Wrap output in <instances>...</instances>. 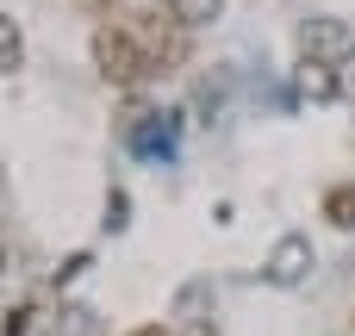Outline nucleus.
I'll return each mask as SVG.
<instances>
[{"label":"nucleus","instance_id":"f257e3e1","mask_svg":"<svg viewBox=\"0 0 355 336\" xmlns=\"http://www.w3.org/2000/svg\"><path fill=\"white\" fill-rule=\"evenodd\" d=\"M94 69H100L112 87H137L144 75H156L150 56H144V44L131 37V25H100V31H94Z\"/></svg>","mask_w":355,"mask_h":336},{"label":"nucleus","instance_id":"f03ea898","mask_svg":"<svg viewBox=\"0 0 355 336\" xmlns=\"http://www.w3.org/2000/svg\"><path fill=\"white\" fill-rule=\"evenodd\" d=\"M175 137H181V118H175V112H131V118H125V143H131V156L168 162V156H175Z\"/></svg>","mask_w":355,"mask_h":336},{"label":"nucleus","instance_id":"7ed1b4c3","mask_svg":"<svg viewBox=\"0 0 355 336\" xmlns=\"http://www.w3.org/2000/svg\"><path fill=\"white\" fill-rule=\"evenodd\" d=\"M187 25L181 19H156V12H137V25H131V37L144 44V56H150V69H175L181 56H187V37H181Z\"/></svg>","mask_w":355,"mask_h":336},{"label":"nucleus","instance_id":"20e7f679","mask_svg":"<svg viewBox=\"0 0 355 336\" xmlns=\"http://www.w3.org/2000/svg\"><path fill=\"white\" fill-rule=\"evenodd\" d=\"M306 274H312V237L287 231V237L268 249V262H262V281H268V287H300Z\"/></svg>","mask_w":355,"mask_h":336},{"label":"nucleus","instance_id":"39448f33","mask_svg":"<svg viewBox=\"0 0 355 336\" xmlns=\"http://www.w3.org/2000/svg\"><path fill=\"white\" fill-rule=\"evenodd\" d=\"M300 56L349 62V56H355V31L343 25V19H306V25H300Z\"/></svg>","mask_w":355,"mask_h":336},{"label":"nucleus","instance_id":"423d86ee","mask_svg":"<svg viewBox=\"0 0 355 336\" xmlns=\"http://www.w3.org/2000/svg\"><path fill=\"white\" fill-rule=\"evenodd\" d=\"M300 94L306 100H337L343 94V62H318V56H300Z\"/></svg>","mask_w":355,"mask_h":336},{"label":"nucleus","instance_id":"0eeeda50","mask_svg":"<svg viewBox=\"0 0 355 336\" xmlns=\"http://www.w3.org/2000/svg\"><path fill=\"white\" fill-rule=\"evenodd\" d=\"M318 212H324L337 231H355V181H337V187H324Z\"/></svg>","mask_w":355,"mask_h":336},{"label":"nucleus","instance_id":"6e6552de","mask_svg":"<svg viewBox=\"0 0 355 336\" xmlns=\"http://www.w3.org/2000/svg\"><path fill=\"white\" fill-rule=\"evenodd\" d=\"M218 12H225V0H168V19H181L187 31L193 25H212Z\"/></svg>","mask_w":355,"mask_h":336},{"label":"nucleus","instance_id":"1a4fd4ad","mask_svg":"<svg viewBox=\"0 0 355 336\" xmlns=\"http://www.w3.org/2000/svg\"><path fill=\"white\" fill-rule=\"evenodd\" d=\"M56 336H100V312H87V306H62Z\"/></svg>","mask_w":355,"mask_h":336},{"label":"nucleus","instance_id":"9d476101","mask_svg":"<svg viewBox=\"0 0 355 336\" xmlns=\"http://www.w3.org/2000/svg\"><path fill=\"white\" fill-rule=\"evenodd\" d=\"M19 56H25V37H19V25L0 12V69H19Z\"/></svg>","mask_w":355,"mask_h":336},{"label":"nucleus","instance_id":"9b49d317","mask_svg":"<svg viewBox=\"0 0 355 336\" xmlns=\"http://www.w3.org/2000/svg\"><path fill=\"white\" fill-rule=\"evenodd\" d=\"M31 330V306H19V312H6V324H0V336H25Z\"/></svg>","mask_w":355,"mask_h":336},{"label":"nucleus","instance_id":"f8f14e48","mask_svg":"<svg viewBox=\"0 0 355 336\" xmlns=\"http://www.w3.org/2000/svg\"><path fill=\"white\" fill-rule=\"evenodd\" d=\"M106 231H125V193L106 200Z\"/></svg>","mask_w":355,"mask_h":336},{"label":"nucleus","instance_id":"ddd939ff","mask_svg":"<svg viewBox=\"0 0 355 336\" xmlns=\"http://www.w3.org/2000/svg\"><path fill=\"white\" fill-rule=\"evenodd\" d=\"M181 336H218V330H212L206 318H187V324H181Z\"/></svg>","mask_w":355,"mask_h":336},{"label":"nucleus","instance_id":"4468645a","mask_svg":"<svg viewBox=\"0 0 355 336\" xmlns=\"http://www.w3.org/2000/svg\"><path fill=\"white\" fill-rule=\"evenodd\" d=\"M6 268H12V243H6V231H0V281H6Z\"/></svg>","mask_w":355,"mask_h":336},{"label":"nucleus","instance_id":"2eb2a0df","mask_svg":"<svg viewBox=\"0 0 355 336\" xmlns=\"http://www.w3.org/2000/svg\"><path fill=\"white\" fill-rule=\"evenodd\" d=\"M131 336H175V330H162V324H137Z\"/></svg>","mask_w":355,"mask_h":336},{"label":"nucleus","instance_id":"dca6fc26","mask_svg":"<svg viewBox=\"0 0 355 336\" xmlns=\"http://www.w3.org/2000/svg\"><path fill=\"white\" fill-rule=\"evenodd\" d=\"M0 168H6V162H0Z\"/></svg>","mask_w":355,"mask_h":336}]
</instances>
